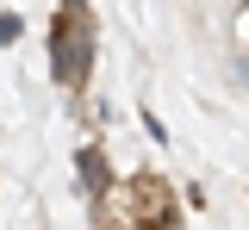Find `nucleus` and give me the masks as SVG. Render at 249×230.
Wrapping results in <instances>:
<instances>
[{"label":"nucleus","instance_id":"obj_3","mask_svg":"<svg viewBox=\"0 0 249 230\" xmlns=\"http://www.w3.org/2000/svg\"><path fill=\"white\" fill-rule=\"evenodd\" d=\"M75 168H81V187L93 193V205L106 212V199H112V162H106V149H100V143H88V149L75 156Z\"/></svg>","mask_w":249,"mask_h":230},{"label":"nucleus","instance_id":"obj_1","mask_svg":"<svg viewBox=\"0 0 249 230\" xmlns=\"http://www.w3.org/2000/svg\"><path fill=\"white\" fill-rule=\"evenodd\" d=\"M88 68H93V32H88V13H56L50 25V75L62 87H88Z\"/></svg>","mask_w":249,"mask_h":230},{"label":"nucleus","instance_id":"obj_4","mask_svg":"<svg viewBox=\"0 0 249 230\" xmlns=\"http://www.w3.org/2000/svg\"><path fill=\"white\" fill-rule=\"evenodd\" d=\"M13 37H19V19H13V13H0V50H6Z\"/></svg>","mask_w":249,"mask_h":230},{"label":"nucleus","instance_id":"obj_2","mask_svg":"<svg viewBox=\"0 0 249 230\" xmlns=\"http://www.w3.org/2000/svg\"><path fill=\"white\" fill-rule=\"evenodd\" d=\"M119 199H124L131 230H181V205H175V187L162 174H131L119 187Z\"/></svg>","mask_w":249,"mask_h":230},{"label":"nucleus","instance_id":"obj_5","mask_svg":"<svg viewBox=\"0 0 249 230\" xmlns=\"http://www.w3.org/2000/svg\"><path fill=\"white\" fill-rule=\"evenodd\" d=\"M62 13H81V0H62Z\"/></svg>","mask_w":249,"mask_h":230}]
</instances>
